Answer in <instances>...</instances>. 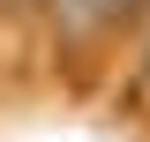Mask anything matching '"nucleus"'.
Segmentation results:
<instances>
[{"instance_id": "nucleus-2", "label": "nucleus", "mask_w": 150, "mask_h": 142, "mask_svg": "<svg viewBox=\"0 0 150 142\" xmlns=\"http://www.w3.org/2000/svg\"><path fill=\"white\" fill-rule=\"evenodd\" d=\"M135 90H150V8H143V45H135Z\"/></svg>"}, {"instance_id": "nucleus-1", "label": "nucleus", "mask_w": 150, "mask_h": 142, "mask_svg": "<svg viewBox=\"0 0 150 142\" xmlns=\"http://www.w3.org/2000/svg\"><path fill=\"white\" fill-rule=\"evenodd\" d=\"M143 8L150 0H38V15L60 45H105L128 22H143Z\"/></svg>"}]
</instances>
